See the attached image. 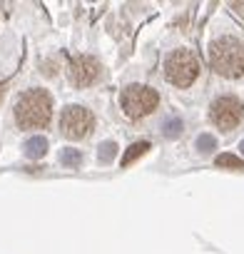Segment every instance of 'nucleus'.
I'll use <instances>...</instances> for the list:
<instances>
[{"instance_id": "nucleus-3", "label": "nucleus", "mask_w": 244, "mask_h": 254, "mask_svg": "<svg viewBox=\"0 0 244 254\" xmlns=\"http://www.w3.org/2000/svg\"><path fill=\"white\" fill-rule=\"evenodd\" d=\"M199 75V63L194 58L192 50L187 48H180V50H172L165 60V77L175 85V87H189Z\"/></svg>"}, {"instance_id": "nucleus-2", "label": "nucleus", "mask_w": 244, "mask_h": 254, "mask_svg": "<svg viewBox=\"0 0 244 254\" xmlns=\"http://www.w3.org/2000/svg\"><path fill=\"white\" fill-rule=\"evenodd\" d=\"M209 63L222 77L244 75V43L237 38H219L209 45Z\"/></svg>"}, {"instance_id": "nucleus-9", "label": "nucleus", "mask_w": 244, "mask_h": 254, "mask_svg": "<svg viewBox=\"0 0 244 254\" xmlns=\"http://www.w3.org/2000/svg\"><path fill=\"white\" fill-rule=\"evenodd\" d=\"M182 130H184V122H182V117L170 115V117H165V120H162V135H165L167 140L180 137V135H182Z\"/></svg>"}, {"instance_id": "nucleus-14", "label": "nucleus", "mask_w": 244, "mask_h": 254, "mask_svg": "<svg viewBox=\"0 0 244 254\" xmlns=\"http://www.w3.org/2000/svg\"><path fill=\"white\" fill-rule=\"evenodd\" d=\"M197 150L202 152V155H207V152H212V150H217V137L214 135H207V132H202L199 137H197Z\"/></svg>"}, {"instance_id": "nucleus-17", "label": "nucleus", "mask_w": 244, "mask_h": 254, "mask_svg": "<svg viewBox=\"0 0 244 254\" xmlns=\"http://www.w3.org/2000/svg\"><path fill=\"white\" fill-rule=\"evenodd\" d=\"M239 150H242V155H244V140H242V142H239Z\"/></svg>"}, {"instance_id": "nucleus-5", "label": "nucleus", "mask_w": 244, "mask_h": 254, "mask_svg": "<svg viewBox=\"0 0 244 254\" xmlns=\"http://www.w3.org/2000/svg\"><path fill=\"white\" fill-rule=\"evenodd\" d=\"M95 127V117L87 107L82 105H67L60 115V132L67 140H82L92 132Z\"/></svg>"}, {"instance_id": "nucleus-1", "label": "nucleus", "mask_w": 244, "mask_h": 254, "mask_svg": "<svg viewBox=\"0 0 244 254\" xmlns=\"http://www.w3.org/2000/svg\"><path fill=\"white\" fill-rule=\"evenodd\" d=\"M53 120V97L43 87L25 90L15 102V122L23 130H40Z\"/></svg>"}, {"instance_id": "nucleus-7", "label": "nucleus", "mask_w": 244, "mask_h": 254, "mask_svg": "<svg viewBox=\"0 0 244 254\" xmlns=\"http://www.w3.org/2000/svg\"><path fill=\"white\" fill-rule=\"evenodd\" d=\"M100 72H102V67H100L97 58H92V55H75L67 65V77L75 87L92 85L100 77Z\"/></svg>"}, {"instance_id": "nucleus-15", "label": "nucleus", "mask_w": 244, "mask_h": 254, "mask_svg": "<svg viewBox=\"0 0 244 254\" xmlns=\"http://www.w3.org/2000/svg\"><path fill=\"white\" fill-rule=\"evenodd\" d=\"M232 8H234V13H237V15H242V18H244V5H239V3H232Z\"/></svg>"}, {"instance_id": "nucleus-12", "label": "nucleus", "mask_w": 244, "mask_h": 254, "mask_svg": "<svg viewBox=\"0 0 244 254\" xmlns=\"http://www.w3.org/2000/svg\"><path fill=\"white\" fill-rule=\"evenodd\" d=\"M214 165L222 167V170H244V160L237 157V155H232V152H222V155H217Z\"/></svg>"}, {"instance_id": "nucleus-4", "label": "nucleus", "mask_w": 244, "mask_h": 254, "mask_svg": "<svg viewBox=\"0 0 244 254\" xmlns=\"http://www.w3.org/2000/svg\"><path fill=\"white\" fill-rule=\"evenodd\" d=\"M120 105H122V112L130 120H140L157 110L160 95H157V90H152L147 85H127L120 95Z\"/></svg>"}, {"instance_id": "nucleus-11", "label": "nucleus", "mask_w": 244, "mask_h": 254, "mask_svg": "<svg viewBox=\"0 0 244 254\" xmlns=\"http://www.w3.org/2000/svg\"><path fill=\"white\" fill-rule=\"evenodd\" d=\"M60 165H62V167H70V170L80 167V165H82V150H75V147L60 150Z\"/></svg>"}, {"instance_id": "nucleus-6", "label": "nucleus", "mask_w": 244, "mask_h": 254, "mask_svg": "<svg viewBox=\"0 0 244 254\" xmlns=\"http://www.w3.org/2000/svg\"><path fill=\"white\" fill-rule=\"evenodd\" d=\"M209 120L219 127V130H234V127L244 120V105L234 95H222L212 102L209 107Z\"/></svg>"}, {"instance_id": "nucleus-10", "label": "nucleus", "mask_w": 244, "mask_h": 254, "mask_svg": "<svg viewBox=\"0 0 244 254\" xmlns=\"http://www.w3.org/2000/svg\"><path fill=\"white\" fill-rule=\"evenodd\" d=\"M150 150V142L147 140H140V142H132L127 150H125V155H122V167H130L137 157H142L145 152Z\"/></svg>"}, {"instance_id": "nucleus-16", "label": "nucleus", "mask_w": 244, "mask_h": 254, "mask_svg": "<svg viewBox=\"0 0 244 254\" xmlns=\"http://www.w3.org/2000/svg\"><path fill=\"white\" fill-rule=\"evenodd\" d=\"M5 90H8V82H0V102H3V97H5Z\"/></svg>"}, {"instance_id": "nucleus-13", "label": "nucleus", "mask_w": 244, "mask_h": 254, "mask_svg": "<svg viewBox=\"0 0 244 254\" xmlns=\"http://www.w3.org/2000/svg\"><path fill=\"white\" fill-rule=\"evenodd\" d=\"M117 142H112V140H107V142H102L100 147H97V160H100V165H110L115 157H117Z\"/></svg>"}, {"instance_id": "nucleus-8", "label": "nucleus", "mask_w": 244, "mask_h": 254, "mask_svg": "<svg viewBox=\"0 0 244 254\" xmlns=\"http://www.w3.org/2000/svg\"><path fill=\"white\" fill-rule=\"evenodd\" d=\"M48 140L43 137V135H35V137H30V140H25V145H23V152H25V157L28 160H43L45 155H48Z\"/></svg>"}]
</instances>
